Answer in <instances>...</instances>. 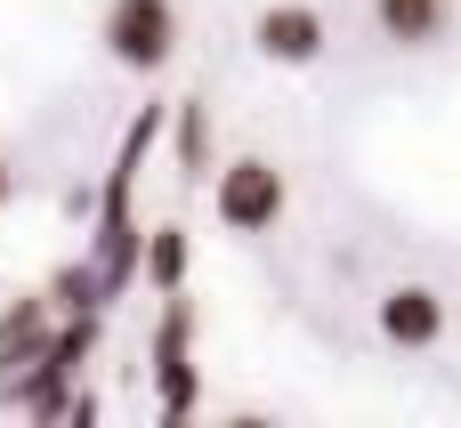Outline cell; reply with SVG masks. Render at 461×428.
<instances>
[{
    "mask_svg": "<svg viewBox=\"0 0 461 428\" xmlns=\"http://www.w3.org/2000/svg\"><path fill=\"white\" fill-rule=\"evenodd\" d=\"M97 40L122 73H162L178 57V0H113Z\"/></svg>",
    "mask_w": 461,
    "mask_h": 428,
    "instance_id": "6da1fadb",
    "label": "cell"
},
{
    "mask_svg": "<svg viewBox=\"0 0 461 428\" xmlns=\"http://www.w3.org/2000/svg\"><path fill=\"white\" fill-rule=\"evenodd\" d=\"M284 202H292V186H284V170L259 162V154L227 162L219 186H211V218H219L227 235H267V227L284 218Z\"/></svg>",
    "mask_w": 461,
    "mask_h": 428,
    "instance_id": "7a4b0ae2",
    "label": "cell"
},
{
    "mask_svg": "<svg viewBox=\"0 0 461 428\" xmlns=\"http://www.w3.org/2000/svg\"><path fill=\"white\" fill-rule=\"evenodd\" d=\"M251 40H259L267 65H316L332 32H324V8H308V0H276V8H259Z\"/></svg>",
    "mask_w": 461,
    "mask_h": 428,
    "instance_id": "3957f363",
    "label": "cell"
},
{
    "mask_svg": "<svg viewBox=\"0 0 461 428\" xmlns=\"http://www.w3.org/2000/svg\"><path fill=\"white\" fill-rule=\"evenodd\" d=\"M373 324H381L389 348H438V340H446V299H438L429 283H397Z\"/></svg>",
    "mask_w": 461,
    "mask_h": 428,
    "instance_id": "277c9868",
    "label": "cell"
},
{
    "mask_svg": "<svg viewBox=\"0 0 461 428\" xmlns=\"http://www.w3.org/2000/svg\"><path fill=\"white\" fill-rule=\"evenodd\" d=\"M49 332H57V324H49V299H41V291H32V299H8V308H0V380L24 372V364L49 348Z\"/></svg>",
    "mask_w": 461,
    "mask_h": 428,
    "instance_id": "5b68a950",
    "label": "cell"
},
{
    "mask_svg": "<svg viewBox=\"0 0 461 428\" xmlns=\"http://www.w3.org/2000/svg\"><path fill=\"white\" fill-rule=\"evenodd\" d=\"M446 16H454V0H373L381 40H397V49H438L446 40Z\"/></svg>",
    "mask_w": 461,
    "mask_h": 428,
    "instance_id": "8992f818",
    "label": "cell"
},
{
    "mask_svg": "<svg viewBox=\"0 0 461 428\" xmlns=\"http://www.w3.org/2000/svg\"><path fill=\"white\" fill-rule=\"evenodd\" d=\"M178 356H186V308L170 299L162 348H154V364H162V413H186V405H194V364H178Z\"/></svg>",
    "mask_w": 461,
    "mask_h": 428,
    "instance_id": "52a82bcc",
    "label": "cell"
},
{
    "mask_svg": "<svg viewBox=\"0 0 461 428\" xmlns=\"http://www.w3.org/2000/svg\"><path fill=\"white\" fill-rule=\"evenodd\" d=\"M138 267H146L154 291H178V283H186V227H154L146 251H138Z\"/></svg>",
    "mask_w": 461,
    "mask_h": 428,
    "instance_id": "ba28073f",
    "label": "cell"
},
{
    "mask_svg": "<svg viewBox=\"0 0 461 428\" xmlns=\"http://www.w3.org/2000/svg\"><path fill=\"white\" fill-rule=\"evenodd\" d=\"M178 162L203 170V113H194V105H186V121H178Z\"/></svg>",
    "mask_w": 461,
    "mask_h": 428,
    "instance_id": "9c48e42d",
    "label": "cell"
},
{
    "mask_svg": "<svg viewBox=\"0 0 461 428\" xmlns=\"http://www.w3.org/2000/svg\"><path fill=\"white\" fill-rule=\"evenodd\" d=\"M8 194H16V170H8V154H0V210H8Z\"/></svg>",
    "mask_w": 461,
    "mask_h": 428,
    "instance_id": "30bf717a",
    "label": "cell"
}]
</instances>
